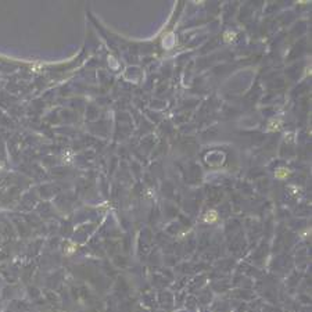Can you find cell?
Returning <instances> with one entry per match:
<instances>
[{"mask_svg":"<svg viewBox=\"0 0 312 312\" xmlns=\"http://www.w3.org/2000/svg\"><path fill=\"white\" fill-rule=\"evenodd\" d=\"M217 219H218L217 211H208L204 217V222H207V223H214Z\"/></svg>","mask_w":312,"mask_h":312,"instance_id":"6da1fadb","label":"cell"},{"mask_svg":"<svg viewBox=\"0 0 312 312\" xmlns=\"http://www.w3.org/2000/svg\"><path fill=\"white\" fill-rule=\"evenodd\" d=\"M287 175H289V171H287L286 168H279V171L276 172V178H279V179H283Z\"/></svg>","mask_w":312,"mask_h":312,"instance_id":"7a4b0ae2","label":"cell"},{"mask_svg":"<svg viewBox=\"0 0 312 312\" xmlns=\"http://www.w3.org/2000/svg\"><path fill=\"white\" fill-rule=\"evenodd\" d=\"M230 39H232V40L234 39V33H230V32H226V33H225V40H226V42H229Z\"/></svg>","mask_w":312,"mask_h":312,"instance_id":"3957f363","label":"cell"}]
</instances>
